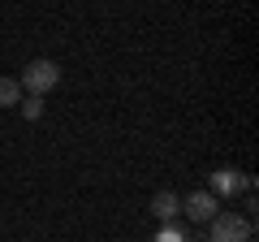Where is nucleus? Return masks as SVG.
<instances>
[{
    "label": "nucleus",
    "mask_w": 259,
    "mask_h": 242,
    "mask_svg": "<svg viewBox=\"0 0 259 242\" xmlns=\"http://www.w3.org/2000/svg\"><path fill=\"white\" fill-rule=\"evenodd\" d=\"M207 225H212V242H250V238H255V225H250V216L216 212Z\"/></svg>",
    "instance_id": "f03ea898"
},
{
    "label": "nucleus",
    "mask_w": 259,
    "mask_h": 242,
    "mask_svg": "<svg viewBox=\"0 0 259 242\" xmlns=\"http://www.w3.org/2000/svg\"><path fill=\"white\" fill-rule=\"evenodd\" d=\"M212 195H255V182L238 169H216L212 173Z\"/></svg>",
    "instance_id": "7ed1b4c3"
},
{
    "label": "nucleus",
    "mask_w": 259,
    "mask_h": 242,
    "mask_svg": "<svg viewBox=\"0 0 259 242\" xmlns=\"http://www.w3.org/2000/svg\"><path fill=\"white\" fill-rule=\"evenodd\" d=\"M151 242H190V233H186V229H177V225L168 221V225H160V233H156Z\"/></svg>",
    "instance_id": "6e6552de"
},
{
    "label": "nucleus",
    "mask_w": 259,
    "mask_h": 242,
    "mask_svg": "<svg viewBox=\"0 0 259 242\" xmlns=\"http://www.w3.org/2000/svg\"><path fill=\"white\" fill-rule=\"evenodd\" d=\"M18 83H22V91H30V95H48L56 83H61V65L48 61V56H39V61L26 65V74H22Z\"/></svg>",
    "instance_id": "f257e3e1"
},
{
    "label": "nucleus",
    "mask_w": 259,
    "mask_h": 242,
    "mask_svg": "<svg viewBox=\"0 0 259 242\" xmlns=\"http://www.w3.org/2000/svg\"><path fill=\"white\" fill-rule=\"evenodd\" d=\"M22 104V83L18 78H0V108H18Z\"/></svg>",
    "instance_id": "423d86ee"
},
{
    "label": "nucleus",
    "mask_w": 259,
    "mask_h": 242,
    "mask_svg": "<svg viewBox=\"0 0 259 242\" xmlns=\"http://www.w3.org/2000/svg\"><path fill=\"white\" fill-rule=\"evenodd\" d=\"M182 212L190 216V221H212L216 216V195L212 190H194V195L182 199Z\"/></svg>",
    "instance_id": "20e7f679"
},
{
    "label": "nucleus",
    "mask_w": 259,
    "mask_h": 242,
    "mask_svg": "<svg viewBox=\"0 0 259 242\" xmlns=\"http://www.w3.org/2000/svg\"><path fill=\"white\" fill-rule=\"evenodd\" d=\"M177 212H182V199H177V195H168V190H160V195L151 199V216H156L160 225H168Z\"/></svg>",
    "instance_id": "39448f33"
},
{
    "label": "nucleus",
    "mask_w": 259,
    "mask_h": 242,
    "mask_svg": "<svg viewBox=\"0 0 259 242\" xmlns=\"http://www.w3.org/2000/svg\"><path fill=\"white\" fill-rule=\"evenodd\" d=\"M18 108H22V117H26V121H39V117H44V95H22Z\"/></svg>",
    "instance_id": "0eeeda50"
}]
</instances>
